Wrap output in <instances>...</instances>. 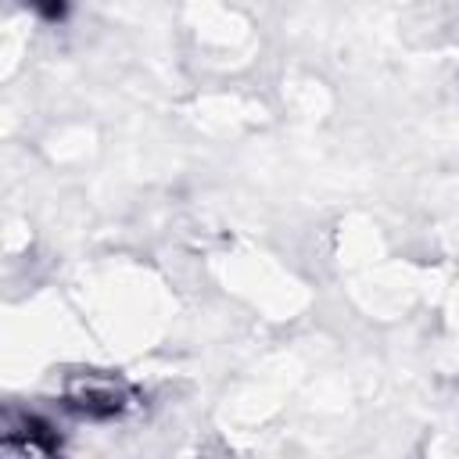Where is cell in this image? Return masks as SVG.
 Instances as JSON below:
<instances>
[{
	"mask_svg": "<svg viewBox=\"0 0 459 459\" xmlns=\"http://www.w3.org/2000/svg\"><path fill=\"white\" fill-rule=\"evenodd\" d=\"M61 405L75 416H86V420H115L136 405V387L115 373L82 369V373H72L65 380Z\"/></svg>",
	"mask_w": 459,
	"mask_h": 459,
	"instance_id": "cell-1",
	"label": "cell"
},
{
	"mask_svg": "<svg viewBox=\"0 0 459 459\" xmlns=\"http://www.w3.org/2000/svg\"><path fill=\"white\" fill-rule=\"evenodd\" d=\"M39 18H47V22H61L65 14H68V0H25Z\"/></svg>",
	"mask_w": 459,
	"mask_h": 459,
	"instance_id": "cell-3",
	"label": "cell"
},
{
	"mask_svg": "<svg viewBox=\"0 0 459 459\" xmlns=\"http://www.w3.org/2000/svg\"><path fill=\"white\" fill-rule=\"evenodd\" d=\"M61 452V434L39 412L0 402V455H54Z\"/></svg>",
	"mask_w": 459,
	"mask_h": 459,
	"instance_id": "cell-2",
	"label": "cell"
}]
</instances>
